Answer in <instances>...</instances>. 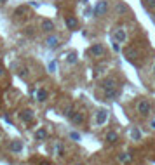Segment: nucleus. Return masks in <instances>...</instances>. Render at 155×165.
<instances>
[{"label":"nucleus","mask_w":155,"mask_h":165,"mask_svg":"<svg viewBox=\"0 0 155 165\" xmlns=\"http://www.w3.org/2000/svg\"><path fill=\"white\" fill-rule=\"evenodd\" d=\"M65 57H66V63H70V65H75L77 61H79V57H77V52H75V51H71L70 54H66Z\"/></svg>","instance_id":"nucleus-12"},{"label":"nucleus","mask_w":155,"mask_h":165,"mask_svg":"<svg viewBox=\"0 0 155 165\" xmlns=\"http://www.w3.org/2000/svg\"><path fill=\"white\" fill-rule=\"evenodd\" d=\"M146 2H148V5H152V9L155 7V0H146Z\"/></svg>","instance_id":"nucleus-24"},{"label":"nucleus","mask_w":155,"mask_h":165,"mask_svg":"<svg viewBox=\"0 0 155 165\" xmlns=\"http://www.w3.org/2000/svg\"><path fill=\"white\" fill-rule=\"evenodd\" d=\"M68 136H70V137L73 139V141H79V139H80V134H77V132H70Z\"/></svg>","instance_id":"nucleus-20"},{"label":"nucleus","mask_w":155,"mask_h":165,"mask_svg":"<svg viewBox=\"0 0 155 165\" xmlns=\"http://www.w3.org/2000/svg\"><path fill=\"white\" fill-rule=\"evenodd\" d=\"M152 127H153V129H155V120H153V122H152Z\"/></svg>","instance_id":"nucleus-27"},{"label":"nucleus","mask_w":155,"mask_h":165,"mask_svg":"<svg viewBox=\"0 0 155 165\" xmlns=\"http://www.w3.org/2000/svg\"><path fill=\"white\" fill-rule=\"evenodd\" d=\"M107 141L108 143H117V141H119V134H117L115 130H110L107 134Z\"/></svg>","instance_id":"nucleus-14"},{"label":"nucleus","mask_w":155,"mask_h":165,"mask_svg":"<svg viewBox=\"0 0 155 165\" xmlns=\"http://www.w3.org/2000/svg\"><path fill=\"white\" fill-rule=\"evenodd\" d=\"M117 11H119V12H122V11H125V7L122 4H119V5H117Z\"/></svg>","instance_id":"nucleus-22"},{"label":"nucleus","mask_w":155,"mask_h":165,"mask_svg":"<svg viewBox=\"0 0 155 165\" xmlns=\"http://www.w3.org/2000/svg\"><path fill=\"white\" fill-rule=\"evenodd\" d=\"M131 137H133V141H139L141 139V132H139V129H131Z\"/></svg>","instance_id":"nucleus-17"},{"label":"nucleus","mask_w":155,"mask_h":165,"mask_svg":"<svg viewBox=\"0 0 155 165\" xmlns=\"http://www.w3.org/2000/svg\"><path fill=\"white\" fill-rule=\"evenodd\" d=\"M119 160L120 162H129V160H131V156H129L127 153H122V155L119 156Z\"/></svg>","instance_id":"nucleus-19"},{"label":"nucleus","mask_w":155,"mask_h":165,"mask_svg":"<svg viewBox=\"0 0 155 165\" xmlns=\"http://www.w3.org/2000/svg\"><path fill=\"white\" fill-rule=\"evenodd\" d=\"M42 30H44V31H52V30H54L52 21H49V19H44V21H42Z\"/></svg>","instance_id":"nucleus-15"},{"label":"nucleus","mask_w":155,"mask_h":165,"mask_svg":"<svg viewBox=\"0 0 155 165\" xmlns=\"http://www.w3.org/2000/svg\"><path fill=\"white\" fill-rule=\"evenodd\" d=\"M70 118H71V122H73V123H77V125L84 122V115H82V113H79V111H73V115H71Z\"/></svg>","instance_id":"nucleus-10"},{"label":"nucleus","mask_w":155,"mask_h":165,"mask_svg":"<svg viewBox=\"0 0 155 165\" xmlns=\"http://www.w3.org/2000/svg\"><path fill=\"white\" fill-rule=\"evenodd\" d=\"M113 51H117V52L120 51V45H119V42H117V43H113Z\"/></svg>","instance_id":"nucleus-23"},{"label":"nucleus","mask_w":155,"mask_h":165,"mask_svg":"<svg viewBox=\"0 0 155 165\" xmlns=\"http://www.w3.org/2000/svg\"><path fill=\"white\" fill-rule=\"evenodd\" d=\"M103 89H105V96H107V99H115L117 96H119L115 80H107V82L103 83Z\"/></svg>","instance_id":"nucleus-1"},{"label":"nucleus","mask_w":155,"mask_h":165,"mask_svg":"<svg viewBox=\"0 0 155 165\" xmlns=\"http://www.w3.org/2000/svg\"><path fill=\"white\" fill-rule=\"evenodd\" d=\"M66 26L70 30H75L77 26H79V21H77L75 17H66Z\"/></svg>","instance_id":"nucleus-16"},{"label":"nucleus","mask_w":155,"mask_h":165,"mask_svg":"<svg viewBox=\"0 0 155 165\" xmlns=\"http://www.w3.org/2000/svg\"><path fill=\"white\" fill-rule=\"evenodd\" d=\"M105 12H107V2L101 0V2H98L96 7H94V14H96V16H101V14H105Z\"/></svg>","instance_id":"nucleus-5"},{"label":"nucleus","mask_w":155,"mask_h":165,"mask_svg":"<svg viewBox=\"0 0 155 165\" xmlns=\"http://www.w3.org/2000/svg\"><path fill=\"white\" fill-rule=\"evenodd\" d=\"M40 165H51V163H49V162H42Z\"/></svg>","instance_id":"nucleus-25"},{"label":"nucleus","mask_w":155,"mask_h":165,"mask_svg":"<svg viewBox=\"0 0 155 165\" xmlns=\"http://www.w3.org/2000/svg\"><path fill=\"white\" fill-rule=\"evenodd\" d=\"M11 149H12V153H21L23 143H21V141H18V139H16V141H12V143H11Z\"/></svg>","instance_id":"nucleus-9"},{"label":"nucleus","mask_w":155,"mask_h":165,"mask_svg":"<svg viewBox=\"0 0 155 165\" xmlns=\"http://www.w3.org/2000/svg\"><path fill=\"white\" fill-rule=\"evenodd\" d=\"M2 75H4V69H2V68H0V77H2Z\"/></svg>","instance_id":"nucleus-26"},{"label":"nucleus","mask_w":155,"mask_h":165,"mask_svg":"<svg viewBox=\"0 0 155 165\" xmlns=\"http://www.w3.org/2000/svg\"><path fill=\"white\" fill-rule=\"evenodd\" d=\"M35 139H37V141H44V139H47V130H45V129H39L35 132Z\"/></svg>","instance_id":"nucleus-13"},{"label":"nucleus","mask_w":155,"mask_h":165,"mask_svg":"<svg viewBox=\"0 0 155 165\" xmlns=\"http://www.w3.org/2000/svg\"><path fill=\"white\" fill-rule=\"evenodd\" d=\"M5 2H7V0H0V4H5Z\"/></svg>","instance_id":"nucleus-28"},{"label":"nucleus","mask_w":155,"mask_h":165,"mask_svg":"<svg viewBox=\"0 0 155 165\" xmlns=\"http://www.w3.org/2000/svg\"><path fill=\"white\" fill-rule=\"evenodd\" d=\"M138 113H139V115H143V117L150 115V113H152V104L148 103L146 99H141L139 103H138Z\"/></svg>","instance_id":"nucleus-2"},{"label":"nucleus","mask_w":155,"mask_h":165,"mask_svg":"<svg viewBox=\"0 0 155 165\" xmlns=\"http://www.w3.org/2000/svg\"><path fill=\"white\" fill-rule=\"evenodd\" d=\"M113 37H115V40H117L119 43H122L125 38H127V35H125L124 28H119V30H115V35H113Z\"/></svg>","instance_id":"nucleus-6"},{"label":"nucleus","mask_w":155,"mask_h":165,"mask_svg":"<svg viewBox=\"0 0 155 165\" xmlns=\"http://www.w3.org/2000/svg\"><path fill=\"white\" fill-rule=\"evenodd\" d=\"M108 120V111L107 109H98L96 113V125H103V123H107Z\"/></svg>","instance_id":"nucleus-3"},{"label":"nucleus","mask_w":155,"mask_h":165,"mask_svg":"<svg viewBox=\"0 0 155 165\" xmlns=\"http://www.w3.org/2000/svg\"><path fill=\"white\" fill-rule=\"evenodd\" d=\"M47 47L49 49L59 47V38H58V37H49V38H47Z\"/></svg>","instance_id":"nucleus-8"},{"label":"nucleus","mask_w":155,"mask_h":165,"mask_svg":"<svg viewBox=\"0 0 155 165\" xmlns=\"http://www.w3.org/2000/svg\"><path fill=\"white\" fill-rule=\"evenodd\" d=\"M21 120L26 122V123L33 122V111H31V109H25V111H21Z\"/></svg>","instance_id":"nucleus-7"},{"label":"nucleus","mask_w":155,"mask_h":165,"mask_svg":"<svg viewBox=\"0 0 155 165\" xmlns=\"http://www.w3.org/2000/svg\"><path fill=\"white\" fill-rule=\"evenodd\" d=\"M77 165H84V163H77Z\"/></svg>","instance_id":"nucleus-29"},{"label":"nucleus","mask_w":155,"mask_h":165,"mask_svg":"<svg viewBox=\"0 0 155 165\" xmlns=\"http://www.w3.org/2000/svg\"><path fill=\"white\" fill-rule=\"evenodd\" d=\"M47 97H49V92L45 91V89H39V91H37V99L39 101L44 103V101H47Z\"/></svg>","instance_id":"nucleus-11"},{"label":"nucleus","mask_w":155,"mask_h":165,"mask_svg":"<svg viewBox=\"0 0 155 165\" xmlns=\"http://www.w3.org/2000/svg\"><path fill=\"white\" fill-rule=\"evenodd\" d=\"M54 153H56V155H59V156L63 155V144H61V143H56V144H54Z\"/></svg>","instance_id":"nucleus-18"},{"label":"nucleus","mask_w":155,"mask_h":165,"mask_svg":"<svg viewBox=\"0 0 155 165\" xmlns=\"http://www.w3.org/2000/svg\"><path fill=\"white\" fill-rule=\"evenodd\" d=\"M91 54H93V56H96V57H101L103 54H105V47H103L101 43H94L93 47H91Z\"/></svg>","instance_id":"nucleus-4"},{"label":"nucleus","mask_w":155,"mask_h":165,"mask_svg":"<svg viewBox=\"0 0 155 165\" xmlns=\"http://www.w3.org/2000/svg\"><path fill=\"white\" fill-rule=\"evenodd\" d=\"M153 71H155V68H153Z\"/></svg>","instance_id":"nucleus-30"},{"label":"nucleus","mask_w":155,"mask_h":165,"mask_svg":"<svg viewBox=\"0 0 155 165\" xmlns=\"http://www.w3.org/2000/svg\"><path fill=\"white\" fill-rule=\"evenodd\" d=\"M49 71H56V63H54V61L49 63Z\"/></svg>","instance_id":"nucleus-21"}]
</instances>
